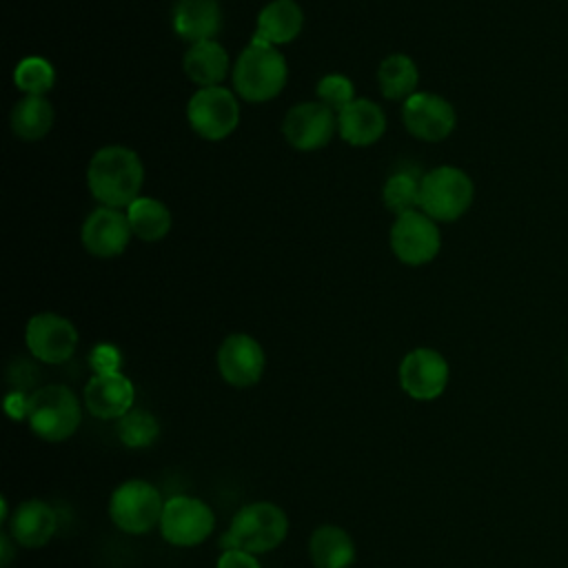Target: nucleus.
<instances>
[{
  "instance_id": "cd10ccee",
  "label": "nucleus",
  "mask_w": 568,
  "mask_h": 568,
  "mask_svg": "<svg viewBox=\"0 0 568 568\" xmlns=\"http://www.w3.org/2000/svg\"><path fill=\"white\" fill-rule=\"evenodd\" d=\"M115 433L126 448H146L158 439L160 424L153 413L144 408H131L115 422Z\"/></svg>"
},
{
  "instance_id": "f3484780",
  "label": "nucleus",
  "mask_w": 568,
  "mask_h": 568,
  "mask_svg": "<svg viewBox=\"0 0 568 568\" xmlns=\"http://www.w3.org/2000/svg\"><path fill=\"white\" fill-rule=\"evenodd\" d=\"M58 528L55 510L42 499H24L9 517V535L16 546L42 548L51 541Z\"/></svg>"
},
{
  "instance_id": "6e6552de",
  "label": "nucleus",
  "mask_w": 568,
  "mask_h": 568,
  "mask_svg": "<svg viewBox=\"0 0 568 568\" xmlns=\"http://www.w3.org/2000/svg\"><path fill=\"white\" fill-rule=\"evenodd\" d=\"M215 528L213 508L193 495H173L164 501L160 535L175 548H193L211 537Z\"/></svg>"
},
{
  "instance_id": "ddd939ff",
  "label": "nucleus",
  "mask_w": 568,
  "mask_h": 568,
  "mask_svg": "<svg viewBox=\"0 0 568 568\" xmlns=\"http://www.w3.org/2000/svg\"><path fill=\"white\" fill-rule=\"evenodd\" d=\"M448 377L450 368L446 357L428 346L408 351L399 362V386L417 402L437 399L446 390Z\"/></svg>"
},
{
  "instance_id": "473e14b6",
  "label": "nucleus",
  "mask_w": 568,
  "mask_h": 568,
  "mask_svg": "<svg viewBox=\"0 0 568 568\" xmlns=\"http://www.w3.org/2000/svg\"><path fill=\"white\" fill-rule=\"evenodd\" d=\"M0 544H2V568H9V561H11V557H13V552H11V544H16V541L11 539V535H9V532H2Z\"/></svg>"
},
{
  "instance_id": "6ab92c4d",
  "label": "nucleus",
  "mask_w": 568,
  "mask_h": 568,
  "mask_svg": "<svg viewBox=\"0 0 568 568\" xmlns=\"http://www.w3.org/2000/svg\"><path fill=\"white\" fill-rule=\"evenodd\" d=\"M384 133L386 113L368 98H355L337 113V135L351 146H371Z\"/></svg>"
},
{
  "instance_id": "7c9ffc66",
  "label": "nucleus",
  "mask_w": 568,
  "mask_h": 568,
  "mask_svg": "<svg viewBox=\"0 0 568 568\" xmlns=\"http://www.w3.org/2000/svg\"><path fill=\"white\" fill-rule=\"evenodd\" d=\"M215 568H262L257 561V555L233 548V550H222L217 557Z\"/></svg>"
},
{
  "instance_id": "412c9836",
  "label": "nucleus",
  "mask_w": 568,
  "mask_h": 568,
  "mask_svg": "<svg viewBox=\"0 0 568 568\" xmlns=\"http://www.w3.org/2000/svg\"><path fill=\"white\" fill-rule=\"evenodd\" d=\"M304 29V11L295 0H271L264 4L255 20V40L273 47L293 42Z\"/></svg>"
},
{
  "instance_id": "f257e3e1",
  "label": "nucleus",
  "mask_w": 568,
  "mask_h": 568,
  "mask_svg": "<svg viewBox=\"0 0 568 568\" xmlns=\"http://www.w3.org/2000/svg\"><path fill=\"white\" fill-rule=\"evenodd\" d=\"M144 184V164L140 155L124 144L100 146L87 166V186L100 206L129 209Z\"/></svg>"
},
{
  "instance_id": "5701e85b",
  "label": "nucleus",
  "mask_w": 568,
  "mask_h": 568,
  "mask_svg": "<svg viewBox=\"0 0 568 568\" xmlns=\"http://www.w3.org/2000/svg\"><path fill=\"white\" fill-rule=\"evenodd\" d=\"M55 122V109L47 95H22L11 113L9 124L16 138L24 142L42 140Z\"/></svg>"
},
{
  "instance_id": "393cba45",
  "label": "nucleus",
  "mask_w": 568,
  "mask_h": 568,
  "mask_svg": "<svg viewBox=\"0 0 568 568\" xmlns=\"http://www.w3.org/2000/svg\"><path fill=\"white\" fill-rule=\"evenodd\" d=\"M126 217L133 231V237L142 242H160L169 235L173 217L169 206L151 195H140L126 209Z\"/></svg>"
},
{
  "instance_id": "2eb2a0df",
  "label": "nucleus",
  "mask_w": 568,
  "mask_h": 568,
  "mask_svg": "<svg viewBox=\"0 0 568 568\" xmlns=\"http://www.w3.org/2000/svg\"><path fill=\"white\" fill-rule=\"evenodd\" d=\"M133 237L124 209L95 206L82 222L80 242L84 251L98 260H111L126 251Z\"/></svg>"
},
{
  "instance_id": "0eeeda50",
  "label": "nucleus",
  "mask_w": 568,
  "mask_h": 568,
  "mask_svg": "<svg viewBox=\"0 0 568 568\" xmlns=\"http://www.w3.org/2000/svg\"><path fill=\"white\" fill-rule=\"evenodd\" d=\"M186 122L195 135L209 142L229 138L240 124L237 93L220 87H202L186 102Z\"/></svg>"
},
{
  "instance_id": "9b49d317",
  "label": "nucleus",
  "mask_w": 568,
  "mask_h": 568,
  "mask_svg": "<svg viewBox=\"0 0 568 568\" xmlns=\"http://www.w3.org/2000/svg\"><path fill=\"white\" fill-rule=\"evenodd\" d=\"M282 133L288 146L302 153L324 149L337 133V113L320 100L291 106L282 122Z\"/></svg>"
},
{
  "instance_id": "39448f33",
  "label": "nucleus",
  "mask_w": 568,
  "mask_h": 568,
  "mask_svg": "<svg viewBox=\"0 0 568 568\" xmlns=\"http://www.w3.org/2000/svg\"><path fill=\"white\" fill-rule=\"evenodd\" d=\"M475 184L470 175L453 164H439L424 173L419 184V211L435 222H455L473 204Z\"/></svg>"
},
{
  "instance_id": "f03ea898",
  "label": "nucleus",
  "mask_w": 568,
  "mask_h": 568,
  "mask_svg": "<svg viewBox=\"0 0 568 568\" xmlns=\"http://www.w3.org/2000/svg\"><path fill=\"white\" fill-rule=\"evenodd\" d=\"M288 80V64L280 47L251 38L233 62L231 82L237 98L251 104L275 100Z\"/></svg>"
},
{
  "instance_id": "423d86ee",
  "label": "nucleus",
  "mask_w": 568,
  "mask_h": 568,
  "mask_svg": "<svg viewBox=\"0 0 568 568\" xmlns=\"http://www.w3.org/2000/svg\"><path fill=\"white\" fill-rule=\"evenodd\" d=\"M162 493L146 479L122 481L109 497V517L126 535H146L160 526L164 513Z\"/></svg>"
},
{
  "instance_id": "20e7f679",
  "label": "nucleus",
  "mask_w": 568,
  "mask_h": 568,
  "mask_svg": "<svg viewBox=\"0 0 568 568\" xmlns=\"http://www.w3.org/2000/svg\"><path fill=\"white\" fill-rule=\"evenodd\" d=\"M27 422L36 437L60 444L67 442L82 424V404L64 384H47L29 393Z\"/></svg>"
},
{
  "instance_id": "f8f14e48",
  "label": "nucleus",
  "mask_w": 568,
  "mask_h": 568,
  "mask_svg": "<svg viewBox=\"0 0 568 568\" xmlns=\"http://www.w3.org/2000/svg\"><path fill=\"white\" fill-rule=\"evenodd\" d=\"M402 122L413 138L422 142H442L453 133L457 113L444 95L417 91L402 102Z\"/></svg>"
},
{
  "instance_id": "b1692460",
  "label": "nucleus",
  "mask_w": 568,
  "mask_h": 568,
  "mask_svg": "<svg viewBox=\"0 0 568 568\" xmlns=\"http://www.w3.org/2000/svg\"><path fill=\"white\" fill-rule=\"evenodd\" d=\"M419 71L410 55L390 53L377 67V87L386 100L404 102L417 93Z\"/></svg>"
},
{
  "instance_id": "4be33fe9",
  "label": "nucleus",
  "mask_w": 568,
  "mask_h": 568,
  "mask_svg": "<svg viewBox=\"0 0 568 568\" xmlns=\"http://www.w3.org/2000/svg\"><path fill=\"white\" fill-rule=\"evenodd\" d=\"M308 555L315 568H351L357 550L353 537L342 526L324 524L311 532Z\"/></svg>"
},
{
  "instance_id": "aec40b11",
  "label": "nucleus",
  "mask_w": 568,
  "mask_h": 568,
  "mask_svg": "<svg viewBox=\"0 0 568 568\" xmlns=\"http://www.w3.org/2000/svg\"><path fill=\"white\" fill-rule=\"evenodd\" d=\"M186 78L197 87H220L233 71L229 51L217 40H202L189 44L182 58Z\"/></svg>"
},
{
  "instance_id": "9d476101",
  "label": "nucleus",
  "mask_w": 568,
  "mask_h": 568,
  "mask_svg": "<svg viewBox=\"0 0 568 568\" xmlns=\"http://www.w3.org/2000/svg\"><path fill=\"white\" fill-rule=\"evenodd\" d=\"M75 324L53 311H42L29 317L24 326V344L42 364H64L78 348Z\"/></svg>"
},
{
  "instance_id": "c756f323",
  "label": "nucleus",
  "mask_w": 568,
  "mask_h": 568,
  "mask_svg": "<svg viewBox=\"0 0 568 568\" xmlns=\"http://www.w3.org/2000/svg\"><path fill=\"white\" fill-rule=\"evenodd\" d=\"M91 366L95 373H115L120 371V351L113 344H98L91 351Z\"/></svg>"
},
{
  "instance_id": "dca6fc26",
  "label": "nucleus",
  "mask_w": 568,
  "mask_h": 568,
  "mask_svg": "<svg viewBox=\"0 0 568 568\" xmlns=\"http://www.w3.org/2000/svg\"><path fill=\"white\" fill-rule=\"evenodd\" d=\"M133 402H135V386L120 371L95 373L82 390L84 408L98 419L118 422L133 408Z\"/></svg>"
},
{
  "instance_id": "a211bd4d",
  "label": "nucleus",
  "mask_w": 568,
  "mask_h": 568,
  "mask_svg": "<svg viewBox=\"0 0 568 568\" xmlns=\"http://www.w3.org/2000/svg\"><path fill=\"white\" fill-rule=\"evenodd\" d=\"M222 7L217 0H175L171 11L173 33L193 44L215 40L222 31Z\"/></svg>"
},
{
  "instance_id": "c85d7f7f",
  "label": "nucleus",
  "mask_w": 568,
  "mask_h": 568,
  "mask_svg": "<svg viewBox=\"0 0 568 568\" xmlns=\"http://www.w3.org/2000/svg\"><path fill=\"white\" fill-rule=\"evenodd\" d=\"M317 100L328 106L331 111L339 113L344 106H348L357 95H355V84L348 75L344 73H326L317 80L315 87Z\"/></svg>"
},
{
  "instance_id": "1a4fd4ad",
  "label": "nucleus",
  "mask_w": 568,
  "mask_h": 568,
  "mask_svg": "<svg viewBox=\"0 0 568 568\" xmlns=\"http://www.w3.org/2000/svg\"><path fill=\"white\" fill-rule=\"evenodd\" d=\"M393 255L406 266H424L433 262L442 248V233L433 217L424 211L397 215L388 233Z\"/></svg>"
},
{
  "instance_id": "bb28decb",
  "label": "nucleus",
  "mask_w": 568,
  "mask_h": 568,
  "mask_svg": "<svg viewBox=\"0 0 568 568\" xmlns=\"http://www.w3.org/2000/svg\"><path fill=\"white\" fill-rule=\"evenodd\" d=\"M13 84L22 95H47L55 84V69L42 55H27L13 69Z\"/></svg>"
},
{
  "instance_id": "7ed1b4c3",
  "label": "nucleus",
  "mask_w": 568,
  "mask_h": 568,
  "mask_svg": "<svg viewBox=\"0 0 568 568\" xmlns=\"http://www.w3.org/2000/svg\"><path fill=\"white\" fill-rule=\"evenodd\" d=\"M288 535V517L273 501H251L242 506L229 530L222 535V550H246L253 555L275 550Z\"/></svg>"
},
{
  "instance_id": "2f4dec72",
  "label": "nucleus",
  "mask_w": 568,
  "mask_h": 568,
  "mask_svg": "<svg viewBox=\"0 0 568 568\" xmlns=\"http://www.w3.org/2000/svg\"><path fill=\"white\" fill-rule=\"evenodd\" d=\"M27 402H29V395H22L20 390H13L7 395L4 399V408L9 413L11 419H27Z\"/></svg>"
},
{
  "instance_id": "a878e982",
  "label": "nucleus",
  "mask_w": 568,
  "mask_h": 568,
  "mask_svg": "<svg viewBox=\"0 0 568 568\" xmlns=\"http://www.w3.org/2000/svg\"><path fill=\"white\" fill-rule=\"evenodd\" d=\"M424 173L397 169L393 171L382 189V200L386 211H390L395 217L417 211L419 209V184Z\"/></svg>"
},
{
  "instance_id": "4468645a",
  "label": "nucleus",
  "mask_w": 568,
  "mask_h": 568,
  "mask_svg": "<svg viewBox=\"0 0 568 568\" xmlns=\"http://www.w3.org/2000/svg\"><path fill=\"white\" fill-rule=\"evenodd\" d=\"M217 371L233 388L255 386L266 368V353L262 344L248 333H231L217 348Z\"/></svg>"
}]
</instances>
